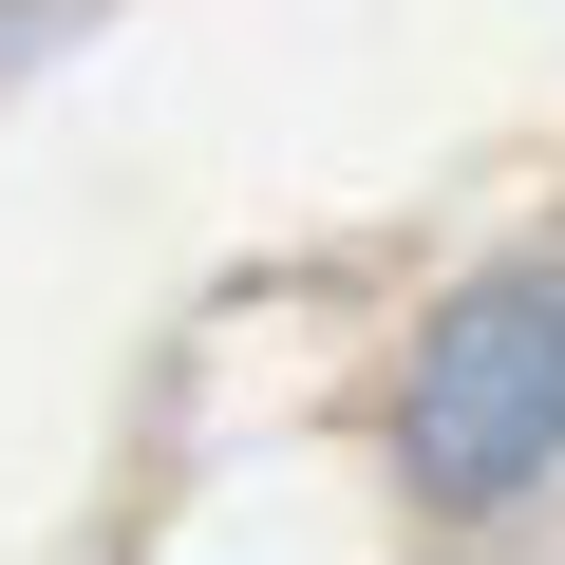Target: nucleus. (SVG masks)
Masks as SVG:
<instances>
[{
	"instance_id": "nucleus-1",
	"label": "nucleus",
	"mask_w": 565,
	"mask_h": 565,
	"mask_svg": "<svg viewBox=\"0 0 565 565\" xmlns=\"http://www.w3.org/2000/svg\"><path fill=\"white\" fill-rule=\"evenodd\" d=\"M396 434L452 509H509L527 471H565V264H490L471 302H434Z\"/></svg>"
}]
</instances>
